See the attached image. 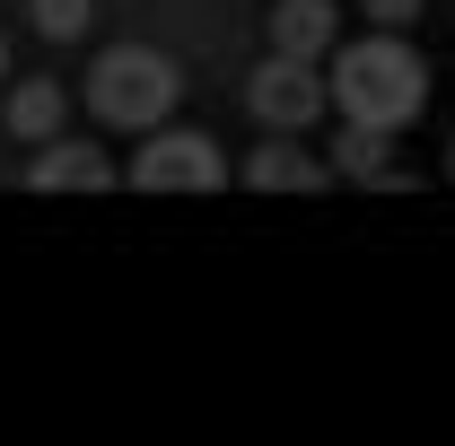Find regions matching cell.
I'll return each instance as SVG.
<instances>
[{"mask_svg": "<svg viewBox=\"0 0 455 446\" xmlns=\"http://www.w3.org/2000/svg\"><path fill=\"white\" fill-rule=\"evenodd\" d=\"M324 106L341 123H377V131H411L429 106V61L403 44V27H368L324 53Z\"/></svg>", "mask_w": 455, "mask_h": 446, "instance_id": "1", "label": "cell"}, {"mask_svg": "<svg viewBox=\"0 0 455 446\" xmlns=\"http://www.w3.org/2000/svg\"><path fill=\"white\" fill-rule=\"evenodd\" d=\"M175 106H184V70L158 44H106L88 61V114L106 131H158Z\"/></svg>", "mask_w": 455, "mask_h": 446, "instance_id": "2", "label": "cell"}, {"mask_svg": "<svg viewBox=\"0 0 455 446\" xmlns=\"http://www.w3.org/2000/svg\"><path fill=\"white\" fill-rule=\"evenodd\" d=\"M123 184H140V193H220L228 158H220L211 131H175V123H158V131H140V158L123 167Z\"/></svg>", "mask_w": 455, "mask_h": 446, "instance_id": "3", "label": "cell"}, {"mask_svg": "<svg viewBox=\"0 0 455 446\" xmlns=\"http://www.w3.org/2000/svg\"><path fill=\"white\" fill-rule=\"evenodd\" d=\"M245 114L263 131H315L324 123V61H298V53H272L254 79H245Z\"/></svg>", "mask_w": 455, "mask_h": 446, "instance_id": "4", "label": "cell"}, {"mask_svg": "<svg viewBox=\"0 0 455 446\" xmlns=\"http://www.w3.org/2000/svg\"><path fill=\"white\" fill-rule=\"evenodd\" d=\"M236 184H245V193H324L333 167L307 149V131H263V149H245Z\"/></svg>", "mask_w": 455, "mask_h": 446, "instance_id": "5", "label": "cell"}, {"mask_svg": "<svg viewBox=\"0 0 455 446\" xmlns=\"http://www.w3.org/2000/svg\"><path fill=\"white\" fill-rule=\"evenodd\" d=\"M106 184H123V175L106 167V149H97V140H70V131L36 140V167H27V193H106Z\"/></svg>", "mask_w": 455, "mask_h": 446, "instance_id": "6", "label": "cell"}, {"mask_svg": "<svg viewBox=\"0 0 455 446\" xmlns=\"http://www.w3.org/2000/svg\"><path fill=\"white\" fill-rule=\"evenodd\" d=\"M395 140H403V131H377V123H341V131H333V158H324V167H333V175H350V184H377V193H403L411 175L395 167Z\"/></svg>", "mask_w": 455, "mask_h": 446, "instance_id": "7", "label": "cell"}, {"mask_svg": "<svg viewBox=\"0 0 455 446\" xmlns=\"http://www.w3.org/2000/svg\"><path fill=\"white\" fill-rule=\"evenodd\" d=\"M341 44V0H272V53L324 61Z\"/></svg>", "mask_w": 455, "mask_h": 446, "instance_id": "8", "label": "cell"}, {"mask_svg": "<svg viewBox=\"0 0 455 446\" xmlns=\"http://www.w3.org/2000/svg\"><path fill=\"white\" fill-rule=\"evenodd\" d=\"M61 123H70V88H61V79H18V88H9V106H0V131H9V140H27V149H36V140H53Z\"/></svg>", "mask_w": 455, "mask_h": 446, "instance_id": "9", "label": "cell"}, {"mask_svg": "<svg viewBox=\"0 0 455 446\" xmlns=\"http://www.w3.org/2000/svg\"><path fill=\"white\" fill-rule=\"evenodd\" d=\"M27 27H36L44 44H79V36L97 27V0H27Z\"/></svg>", "mask_w": 455, "mask_h": 446, "instance_id": "10", "label": "cell"}, {"mask_svg": "<svg viewBox=\"0 0 455 446\" xmlns=\"http://www.w3.org/2000/svg\"><path fill=\"white\" fill-rule=\"evenodd\" d=\"M359 9H368V27H411L429 0H359Z\"/></svg>", "mask_w": 455, "mask_h": 446, "instance_id": "11", "label": "cell"}, {"mask_svg": "<svg viewBox=\"0 0 455 446\" xmlns=\"http://www.w3.org/2000/svg\"><path fill=\"white\" fill-rule=\"evenodd\" d=\"M0 79H9V36H0Z\"/></svg>", "mask_w": 455, "mask_h": 446, "instance_id": "12", "label": "cell"}, {"mask_svg": "<svg viewBox=\"0 0 455 446\" xmlns=\"http://www.w3.org/2000/svg\"><path fill=\"white\" fill-rule=\"evenodd\" d=\"M447 175H455V149H447Z\"/></svg>", "mask_w": 455, "mask_h": 446, "instance_id": "13", "label": "cell"}]
</instances>
